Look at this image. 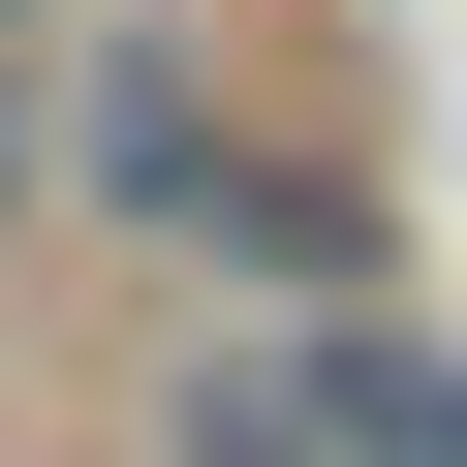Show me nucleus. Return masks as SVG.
Masks as SVG:
<instances>
[{"label": "nucleus", "instance_id": "f257e3e1", "mask_svg": "<svg viewBox=\"0 0 467 467\" xmlns=\"http://www.w3.org/2000/svg\"><path fill=\"white\" fill-rule=\"evenodd\" d=\"M218 187H250V94H218V32H94V63H63V218L187 250Z\"/></svg>", "mask_w": 467, "mask_h": 467}, {"label": "nucleus", "instance_id": "7ed1b4c3", "mask_svg": "<svg viewBox=\"0 0 467 467\" xmlns=\"http://www.w3.org/2000/svg\"><path fill=\"white\" fill-rule=\"evenodd\" d=\"M156 467H312V374H281V312H250V343H187V374H156Z\"/></svg>", "mask_w": 467, "mask_h": 467}, {"label": "nucleus", "instance_id": "20e7f679", "mask_svg": "<svg viewBox=\"0 0 467 467\" xmlns=\"http://www.w3.org/2000/svg\"><path fill=\"white\" fill-rule=\"evenodd\" d=\"M0 218H63V63L0 32Z\"/></svg>", "mask_w": 467, "mask_h": 467}, {"label": "nucleus", "instance_id": "f03ea898", "mask_svg": "<svg viewBox=\"0 0 467 467\" xmlns=\"http://www.w3.org/2000/svg\"><path fill=\"white\" fill-rule=\"evenodd\" d=\"M187 281H250V312H405V218H374V156L250 125V187L187 218Z\"/></svg>", "mask_w": 467, "mask_h": 467}, {"label": "nucleus", "instance_id": "39448f33", "mask_svg": "<svg viewBox=\"0 0 467 467\" xmlns=\"http://www.w3.org/2000/svg\"><path fill=\"white\" fill-rule=\"evenodd\" d=\"M0 32H63V0H0Z\"/></svg>", "mask_w": 467, "mask_h": 467}]
</instances>
